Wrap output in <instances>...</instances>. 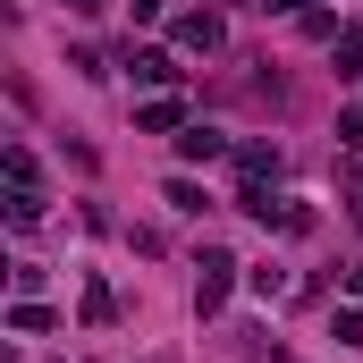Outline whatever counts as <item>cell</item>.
I'll list each match as a JSON object with an SVG mask.
<instances>
[{"instance_id": "obj_1", "label": "cell", "mask_w": 363, "mask_h": 363, "mask_svg": "<svg viewBox=\"0 0 363 363\" xmlns=\"http://www.w3.org/2000/svg\"><path fill=\"white\" fill-rule=\"evenodd\" d=\"M228 287H237V262H228L220 245H203V287H194V313H220V304H228Z\"/></svg>"}, {"instance_id": "obj_2", "label": "cell", "mask_w": 363, "mask_h": 363, "mask_svg": "<svg viewBox=\"0 0 363 363\" xmlns=\"http://www.w3.org/2000/svg\"><path fill=\"white\" fill-rule=\"evenodd\" d=\"M178 43H186V51H220V43H228V26H220L211 9H194V17H178Z\"/></svg>"}, {"instance_id": "obj_3", "label": "cell", "mask_w": 363, "mask_h": 363, "mask_svg": "<svg viewBox=\"0 0 363 363\" xmlns=\"http://www.w3.org/2000/svg\"><path fill=\"white\" fill-rule=\"evenodd\" d=\"M127 77L135 85H178V60L169 51H127Z\"/></svg>"}, {"instance_id": "obj_4", "label": "cell", "mask_w": 363, "mask_h": 363, "mask_svg": "<svg viewBox=\"0 0 363 363\" xmlns=\"http://www.w3.org/2000/svg\"><path fill=\"white\" fill-rule=\"evenodd\" d=\"M237 169H245V186L279 178V144H237Z\"/></svg>"}, {"instance_id": "obj_5", "label": "cell", "mask_w": 363, "mask_h": 363, "mask_svg": "<svg viewBox=\"0 0 363 363\" xmlns=\"http://www.w3.org/2000/svg\"><path fill=\"white\" fill-rule=\"evenodd\" d=\"M9 330H17V338H43V330H51V313H43L34 296H17V304H9Z\"/></svg>"}, {"instance_id": "obj_6", "label": "cell", "mask_w": 363, "mask_h": 363, "mask_svg": "<svg viewBox=\"0 0 363 363\" xmlns=\"http://www.w3.org/2000/svg\"><path fill=\"white\" fill-rule=\"evenodd\" d=\"M186 110L178 101H144V110H135V127H144V135H169V127H178Z\"/></svg>"}, {"instance_id": "obj_7", "label": "cell", "mask_w": 363, "mask_h": 363, "mask_svg": "<svg viewBox=\"0 0 363 363\" xmlns=\"http://www.w3.org/2000/svg\"><path fill=\"white\" fill-rule=\"evenodd\" d=\"M178 152H186V161H220V152H228V144H220V135H211V127H186V135H178Z\"/></svg>"}, {"instance_id": "obj_8", "label": "cell", "mask_w": 363, "mask_h": 363, "mask_svg": "<svg viewBox=\"0 0 363 363\" xmlns=\"http://www.w3.org/2000/svg\"><path fill=\"white\" fill-rule=\"evenodd\" d=\"M330 338H338V347H363V304H355V296L338 304V321H330Z\"/></svg>"}, {"instance_id": "obj_9", "label": "cell", "mask_w": 363, "mask_h": 363, "mask_svg": "<svg viewBox=\"0 0 363 363\" xmlns=\"http://www.w3.org/2000/svg\"><path fill=\"white\" fill-rule=\"evenodd\" d=\"M338 77H363V26L338 34Z\"/></svg>"}, {"instance_id": "obj_10", "label": "cell", "mask_w": 363, "mask_h": 363, "mask_svg": "<svg viewBox=\"0 0 363 363\" xmlns=\"http://www.w3.org/2000/svg\"><path fill=\"white\" fill-rule=\"evenodd\" d=\"M9 220H17V228H34V220H43V194H34V186H17V194H9Z\"/></svg>"}, {"instance_id": "obj_11", "label": "cell", "mask_w": 363, "mask_h": 363, "mask_svg": "<svg viewBox=\"0 0 363 363\" xmlns=\"http://www.w3.org/2000/svg\"><path fill=\"white\" fill-rule=\"evenodd\" d=\"M338 144H347V152L363 144V110H338Z\"/></svg>"}, {"instance_id": "obj_12", "label": "cell", "mask_w": 363, "mask_h": 363, "mask_svg": "<svg viewBox=\"0 0 363 363\" xmlns=\"http://www.w3.org/2000/svg\"><path fill=\"white\" fill-rule=\"evenodd\" d=\"M347 296H355V304H363V262H347Z\"/></svg>"}, {"instance_id": "obj_13", "label": "cell", "mask_w": 363, "mask_h": 363, "mask_svg": "<svg viewBox=\"0 0 363 363\" xmlns=\"http://www.w3.org/2000/svg\"><path fill=\"white\" fill-rule=\"evenodd\" d=\"M262 9H271V17H296V9H304V0H262Z\"/></svg>"}, {"instance_id": "obj_14", "label": "cell", "mask_w": 363, "mask_h": 363, "mask_svg": "<svg viewBox=\"0 0 363 363\" xmlns=\"http://www.w3.org/2000/svg\"><path fill=\"white\" fill-rule=\"evenodd\" d=\"M127 9H135V17H161V0H127Z\"/></svg>"}, {"instance_id": "obj_15", "label": "cell", "mask_w": 363, "mask_h": 363, "mask_svg": "<svg viewBox=\"0 0 363 363\" xmlns=\"http://www.w3.org/2000/svg\"><path fill=\"white\" fill-rule=\"evenodd\" d=\"M68 9H77V17H93V9H110V0H68Z\"/></svg>"}]
</instances>
